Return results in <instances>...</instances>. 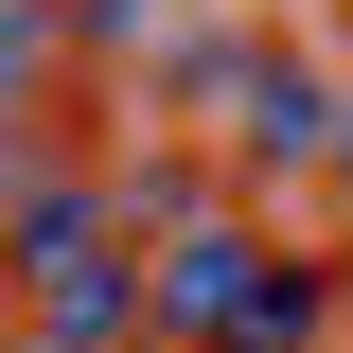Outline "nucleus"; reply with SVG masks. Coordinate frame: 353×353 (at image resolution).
I'll use <instances>...</instances> for the list:
<instances>
[{
	"label": "nucleus",
	"instance_id": "1",
	"mask_svg": "<svg viewBox=\"0 0 353 353\" xmlns=\"http://www.w3.org/2000/svg\"><path fill=\"white\" fill-rule=\"evenodd\" d=\"M212 88H230V141H248V159H318V141H336V106H318L301 53H212Z\"/></svg>",
	"mask_w": 353,
	"mask_h": 353
},
{
	"label": "nucleus",
	"instance_id": "2",
	"mask_svg": "<svg viewBox=\"0 0 353 353\" xmlns=\"http://www.w3.org/2000/svg\"><path fill=\"white\" fill-rule=\"evenodd\" d=\"M88 36H124V53H141V36H176V0H88Z\"/></svg>",
	"mask_w": 353,
	"mask_h": 353
},
{
	"label": "nucleus",
	"instance_id": "3",
	"mask_svg": "<svg viewBox=\"0 0 353 353\" xmlns=\"http://www.w3.org/2000/svg\"><path fill=\"white\" fill-rule=\"evenodd\" d=\"M336 159H353V106H336Z\"/></svg>",
	"mask_w": 353,
	"mask_h": 353
}]
</instances>
